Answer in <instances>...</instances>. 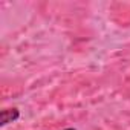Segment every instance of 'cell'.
Instances as JSON below:
<instances>
[{
    "instance_id": "obj_1",
    "label": "cell",
    "mask_w": 130,
    "mask_h": 130,
    "mask_svg": "<svg viewBox=\"0 0 130 130\" xmlns=\"http://www.w3.org/2000/svg\"><path fill=\"white\" fill-rule=\"evenodd\" d=\"M19 116H20L19 109H5V110H2V113H0V127H5L6 124L17 121Z\"/></svg>"
},
{
    "instance_id": "obj_2",
    "label": "cell",
    "mask_w": 130,
    "mask_h": 130,
    "mask_svg": "<svg viewBox=\"0 0 130 130\" xmlns=\"http://www.w3.org/2000/svg\"><path fill=\"white\" fill-rule=\"evenodd\" d=\"M63 130H77V128H74V127H68V128H63Z\"/></svg>"
}]
</instances>
